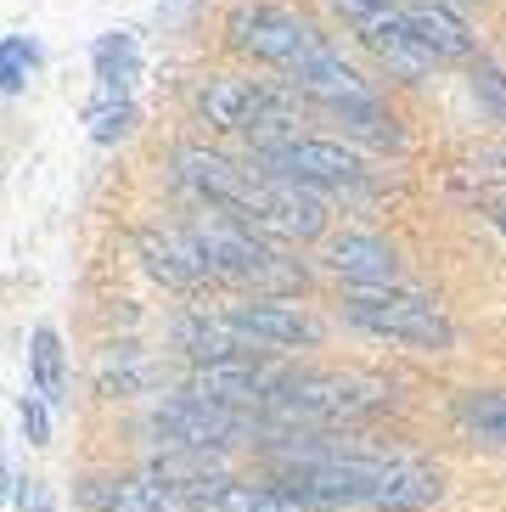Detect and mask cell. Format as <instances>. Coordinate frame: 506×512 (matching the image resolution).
Segmentation results:
<instances>
[{
  "label": "cell",
  "mask_w": 506,
  "mask_h": 512,
  "mask_svg": "<svg viewBox=\"0 0 506 512\" xmlns=\"http://www.w3.org/2000/svg\"><path fill=\"white\" fill-rule=\"evenodd\" d=\"M343 321L360 332H372V338L417 349V355H456V344H462V332L445 316V304L422 299L411 287H372V293L355 287L343 299Z\"/></svg>",
  "instance_id": "cell-5"
},
{
  "label": "cell",
  "mask_w": 506,
  "mask_h": 512,
  "mask_svg": "<svg viewBox=\"0 0 506 512\" xmlns=\"http://www.w3.org/2000/svg\"><path fill=\"white\" fill-rule=\"evenodd\" d=\"M225 316L237 321V327L248 332V344L265 349V355L327 344V321L315 316L310 304H298V299H248V304H231Z\"/></svg>",
  "instance_id": "cell-10"
},
{
  "label": "cell",
  "mask_w": 506,
  "mask_h": 512,
  "mask_svg": "<svg viewBox=\"0 0 506 512\" xmlns=\"http://www.w3.org/2000/svg\"><path fill=\"white\" fill-rule=\"evenodd\" d=\"M17 422H23V439H29L34 451L51 445V406H45L40 394H23V400H17Z\"/></svg>",
  "instance_id": "cell-25"
},
{
  "label": "cell",
  "mask_w": 506,
  "mask_h": 512,
  "mask_svg": "<svg viewBox=\"0 0 506 512\" xmlns=\"http://www.w3.org/2000/svg\"><path fill=\"white\" fill-rule=\"evenodd\" d=\"M12 501H17V512H57V496H51V484L45 479H17Z\"/></svg>",
  "instance_id": "cell-26"
},
{
  "label": "cell",
  "mask_w": 506,
  "mask_h": 512,
  "mask_svg": "<svg viewBox=\"0 0 506 512\" xmlns=\"http://www.w3.org/2000/svg\"><path fill=\"white\" fill-rule=\"evenodd\" d=\"M186 507L192 512H304L298 501H287L276 484H253V479H209L186 490Z\"/></svg>",
  "instance_id": "cell-16"
},
{
  "label": "cell",
  "mask_w": 506,
  "mask_h": 512,
  "mask_svg": "<svg viewBox=\"0 0 506 512\" xmlns=\"http://www.w3.org/2000/svg\"><path fill=\"white\" fill-rule=\"evenodd\" d=\"M405 17V34L411 46L422 51L428 62H456V57H473V34L445 12V6H400Z\"/></svg>",
  "instance_id": "cell-17"
},
{
  "label": "cell",
  "mask_w": 506,
  "mask_h": 512,
  "mask_svg": "<svg viewBox=\"0 0 506 512\" xmlns=\"http://www.w3.org/2000/svg\"><path fill=\"white\" fill-rule=\"evenodd\" d=\"M332 113L343 119V130H349V136L383 141V147H388V141H400V119H394L377 96H360V102H332Z\"/></svg>",
  "instance_id": "cell-21"
},
{
  "label": "cell",
  "mask_w": 506,
  "mask_h": 512,
  "mask_svg": "<svg viewBox=\"0 0 506 512\" xmlns=\"http://www.w3.org/2000/svg\"><path fill=\"white\" fill-rule=\"evenodd\" d=\"M141 434L158 445V451H192V456H220V451H237V445H282L293 439L298 428L265 417V411H225L209 406L197 394H158L141 417Z\"/></svg>",
  "instance_id": "cell-2"
},
{
  "label": "cell",
  "mask_w": 506,
  "mask_h": 512,
  "mask_svg": "<svg viewBox=\"0 0 506 512\" xmlns=\"http://www.w3.org/2000/svg\"><path fill=\"white\" fill-rule=\"evenodd\" d=\"M34 74H40V46L29 34H6L0 40V96H23Z\"/></svg>",
  "instance_id": "cell-22"
},
{
  "label": "cell",
  "mask_w": 506,
  "mask_h": 512,
  "mask_svg": "<svg viewBox=\"0 0 506 512\" xmlns=\"http://www.w3.org/2000/svg\"><path fill=\"white\" fill-rule=\"evenodd\" d=\"M186 237L197 242V254L214 271V282H242V287H253V299H287V293L304 287V271L293 259H282L259 231L231 220V214L203 209L186 226Z\"/></svg>",
  "instance_id": "cell-3"
},
{
  "label": "cell",
  "mask_w": 506,
  "mask_h": 512,
  "mask_svg": "<svg viewBox=\"0 0 506 512\" xmlns=\"http://www.w3.org/2000/svg\"><path fill=\"white\" fill-rule=\"evenodd\" d=\"M332 6H338V12L349 17V23H355V29H360V23H366V17H377V12H383V6H394V0H332Z\"/></svg>",
  "instance_id": "cell-27"
},
{
  "label": "cell",
  "mask_w": 506,
  "mask_h": 512,
  "mask_svg": "<svg viewBox=\"0 0 506 512\" xmlns=\"http://www.w3.org/2000/svg\"><path fill=\"white\" fill-rule=\"evenodd\" d=\"M248 164L287 186H304V192H338V186L366 181V164H360L355 152L338 147V141H315V136H287L276 147H259Z\"/></svg>",
  "instance_id": "cell-8"
},
{
  "label": "cell",
  "mask_w": 506,
  "mask_h": 512,
  "mask_svg": "<svg viewBox=\"0 0 506 512\" xmlns=\"http://www.w3.org/2000/svg\"><path fill=\"white\" fill-rule=\"evenodd\" d=\"M495 226H501V231H506V209H501V214H495Z\"/></svg>",
  "instance_id": "cell-29"
},
{
  "label": "cell",
  "mask_w": 506,
  "mask_h": 512,
  "mask_svg": "<svg viewBox=\"0 0 506 512\" xmlns=\"http://www.w3.org/2000/svg\"><path fill=\"white\" fill-rule=\"evenodd\" d=\"M456 422H462L467 439H484V445L506 451V389H467L456 400Z\"/></svg>",
  "instance_id": "cell-20"
},
{
  "label": "cell",
  "mask_w": 506,
  "mask_h": 512,
  "mask_svg": "<svg viewBox=\"0 0 506 512\" xmlns=\"http://www.w3.org/2000/svg\"><path fill=\"white\" fill-rule=\"evenodd\" d=\"M259 175H265V169H259ZM242 226H253L259 237L315 242L327 231V203L315 192H304V186H287V181H276V175H265V186H259V197H253V209H248Z\"/></svg>",
  "instance_id": "cell-11"
},
{
  "label": "cell",
  "mask_w": 506,
  "mask_h": 512,
  "mask_svg": "<svg viewBox=\"0 0 506 512\" xmlns=\"http://www.w3.org/2000/svg\"><path fill=\"white\" fill-rule=\"evenodd\" d=\"M29 394H40L45 406L68 400V349H62V332L51 321L29 332Z\"/></svg>",
  "instance_id": "cell-18"
},
{
  "label": "cell",
  "mask_w": 506,
  "mask_h": 512,
  "mask_svg": "<svg viewBox=\"0 0 506 512\" xmlns=\"http://www.w3.org/2000/svg\"><path fill=\"white\" fill-rule=\"evenodd\" d=\"M130 124H135L130 96H96V107H90V141L113 147L119 136H130Z\"/></svg>",
  "instance_id": "cell-23"
},
{
  "label": "cell",
  "mask_w": 506,
  "mask_h": 512,
  "mask_svg": "<svg viewBox=\"0 0 506 512\" xmlns=\"http://www.w3.org/2000/svg\"><path fill=\"white\" fill-rule=\"evenodd\" d=\"M12 467H6V451H0V501H12Z\"/></svg>",
  "instance_id": "cell-28"
},
{
  "label": "cell",
  "mask_w": 506,
  "mask_h": 512,
  "mask_svg": "<svg viewBox=\"0 0 506 512\" xmlns=\"http://www.w3.org/2000/svg\"><path fill=\"white\" fill-rule=\"evenodd\" d=\"M327 271H338L360 293H372V287H400L405 265L394 254V242L372 237V231H343L327 242Z\"/></svg>",
  "instance_id": "cell-13"
},
{
  "label": "cell",
  "mask_w": 506,
  "mask_h": 512,
  "mask_svg": "<svg viewBox=\"0 0 506 512\" xmlns=\"http://www.w3.org/2000/svg\"><path fill=\"white\" fill-rule=\"evenodd\" d=\"M225 34L231 46L253 62H270L282 74H298L315 51H327V34L315 29L310 17L287 12V6H237L225 17Z\"/></svg>",
  "instance_id": "cell-7"
},
{
  "label": "cell",
  "mask_w": 506,
  "mask_h": 512,
  "mask_svg": "<svg viewBox=\"0 0 506 512\" xmlns=\"http://www.w3.org/2000/svg\"><path fill=\"white\" fill-rule=\"evenodd\" d=\"M276 490L304 512H428L445 501V467L417 456H372L343 451L327 434L298 428L293 439L270 445Z\"/></svg>",
  "instance_id": "cell-1"
},
{
  "label": "cell",
  "mask_w": 506,
  "mask_h": 512,
  "mask_svg": "<svg viewBox=\"0 0 506 512\" xmlns=\"http://www.w3.org/2000/svg\"><path fill=\"white\" fill-rule=\"evenodd\" d=\"M287 383V361L276 355H248V361H220V366H192L186 394L209 400L225 411H276V394Z\"/></svg>",
  "instance_id": "cell-9"
},
{
  "label": "cell",
  "mask_w": 506,
  "mask_h": 512,
  "mask_svg": "<svg viewBox=\"0 0 506 512\" xmlns=\"http://www.w3.org/2000/svg\"><path fill=\"white\" fill-rule=\"evenodd\" d=\"M169 338H175V349L192 366H220V361H248V355H265V349L248 344V332L225 316V310H186V316H175Z\"/></svg>",
  "instance_id": "cell-12"
},
{
  "label": "cell",
  "mask_w": 506,
  "mask_h": 512,
  "mask_svg": "<svg viewBox=\"0 0 506 512\" xmlns=\"http://www.w3.org/2000/svg\"><path fill=\"white\" fill-rule=\"evenodd\" d=\"M90 68L102 79V96H130L135 74H141V46H135V34H124V29L102 34V40L90 46Z\"/></svg>",
  "instance_id": "cell-19"
},
{
  "label": "cell",
  "mask_w": 506,
  "mask_h": 512,
  "mask_svg": "<svg viewBox=\"0 0 506 512\" xmlns=\"http://www.w3.org/2000/svg\"><path fill=\"white\" fill-rule=\"evenodd\" d=\"M197 119L225 130V136H248L253 152L259 147H276V141L298 136V96L293 91H276L265 79H237V74H220L197 91Z\"/></svg>",
  "instance_id": "cell-4"
},
{
  "label": "cell",
  "mask_w": 506,
  "mask_h": 512,
  "mask_svg": "<svg viewBox=\"0 0 506 512\" xmlns=\"http://www.w3.org/2000/svg\"><path fill=\"white\" fill-rule=\"evenodd\" d=\"M473 96H478L484 107H490L495 119L506 124V74L495 68V62H484V57L473 62Z\"/></svg>",
  "instance_id": "cell-24"
},
{
  "label": "cell",
  "mask_w": 506,
  "mask_h": 512,
  "mask_svg": "<svg viewBox=\"0 0 506 512\" xmlns=\"http://www.w3.org/2000/svg\"><path fill=\"white\" fill-rule=\"evenodd\" d=\"M79 501H85L90 512H192L180 490H169V484L147 479V473H141V479H130V473H107V479H85Z\"/></svg>",
  "instance_id": "cell-15"
},
{
  "label": "cell",
  "mask_w": 506,
  "mask_h": 512,
  "mask_svg": "<svg viewBox=\"0 0 506 512\" xmlns=\"http://www.w3.org/2000/svg\"><path fill=\"white\" fill-rule=\"evenodd\" d=\"M135 248H141V265H147L164 287H175V293H192V287H209L214 282V271L203 265V254H197V242L186 237V231L147 226L141 237H135Z\"/></svg>",
  "instance_id": "cell-14"
},
{
  "label": "cell",
  "mask_w": 506,
  "mask_h": 512,
  "mask_svg": "<svg viewBox=\"0 0 506 512\" xmlns=\"http://www.w3.org/2000/svg\"><path fill=\"white\" fill-rule=\"evenodd\" d=\"M388 406V389L360 372H315V366H287V383L276 394L270 417L287 428H332V422H360Z\"/></svg>",
  "instance_id": "cell-6"
}]
</instances>
